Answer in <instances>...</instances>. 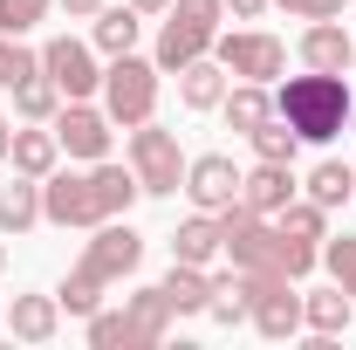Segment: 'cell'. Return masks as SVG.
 <instances>
[{"mask_svg":"<svg viewBox=\"0 0 356 350\" xmlns=\"http://www.w3.org/2000/svg\"><path fill=\"white\" fill-rule=\"evenodd\" d=\"M247 144H254V158H267V165H295V151H302V137H295V124H288V117L254 124V131H247Z\"/></svg>","mask_w":356,"mask_h":350,"instance_id":"cell-27","label":"cell"},{"mask_svg":"<svg viewBox=\"0 0 356 350\" xmlns=\"http://www.w3.org/2000/svg\"><path fill=\"white\" fill-rule=\"evenodd\" d=\"M42 69L55 76L62 103H76V96H96V89H103V69H96V48H89V42H76V35H55V42L42 48Z\"/></svg>","mask_w":356,"mask_h":350,"instance_id":"cell-10","label":"cell"},{"mask_svg":"<svg viewBox=\"0 0 356 350\" xmlns=\"http://www.w3.org/2000/svg\"><path fill=\"white\" fill-rule=\"evenodd\" d=\"M42 227V178L14 172V185H0V234H28Z\"/></svg>","mask_w":356,"mask_h":350,"instance_id":"cell-21","label":"cell"},{"mask_svg":"<svg viewBox=\"0 0 356 350\" xmlns=\"http://www.w3.org/2000/svg\"><path fill=\"white\" fill-rule=\"evenodd\" d=\"M137 35H144V14H137L131 0H124V7L103 0V14H96V55H131Z\"/></svg>","mask_w":356,"mask_h":350,"instance_id":"cell-22","label":"cell"},{"mask_svg":"<svg viewBox=\"0 0 356 350\" xmlns=\"http://www.w3.org/2000/svg\"><path fill=\"white\" fill-rule=\"evenodd\" d=\"M131 172L151 199H172L185 192V151H178V131H165L158 117L131 124Z\"/></svg>","mask_w":356,"mask_h":350,"instance_id":"cell-5","label":"cell"},{"mask_svg":"<svg viewBox=\"0 0 356 350\" xmlns=\"http://www.w3.org/2000/svg\"><path fill=\"white\" fill-rule=\"evenodd\" d=\"M42 69V48H28V35H7L0 28V89H14L21 76H35Z\"/></svg>","mask_w":356,"mask_h":350,"instance_id":"cell-29","label":"cell"},{"mask_svg":"<svg viewBox=\"0 0 356 350\" xmlns=\"http://www.w3.org/2000/svg\"><path fill=\"white\" fill-rule=\"evenodd\" d=\"M42 220L48 227H62V234H69V227H76V234H83V227H103V192H96V172H62V165H55V172L42 178Z\"/></svg>","mask_w":356,"mask_h":350,"instance_id":"cell-6","label":"cell"},{"mask_svg":"<svg viewBox=\"0 0 356 350\" xmlns=\"http://www.w3.org/2000/svg\"><path fill=\"white\" fill-rule=\"evenodd\" d=\"M213 55H220V69L233 83H281V69H288V48L267 28H233V35L213 42Z\"/></svg>","mask_w":356,"mask_h":350,"instance_id":"cell-7","label":"cell"},{"mask_svg":"<svg viewBox=\"0 0 356 350\" xmlns=\"http://www.w3.org/2000/svg\"><path fill=\"white\" fill-rule=\"evenodd\" d=\"M274 117H288L302 144H329V137H343V124H350V83L343 76H322V69L288 76V83L274 89Z\"/></svg>","mask_w":356,"mask_h":350,"instance_id":"cell-1","label":"cell"},{"mask_svg":"<svg viewBox=\"0 0 356 350\" xmlns=\"http://www.w3.org/2000/svg\"><path fill=\"white\" fill-rule=\"evenodd\" d=\"M55 7H62L69 21H96V14H103V0H55Z\"/></svg>","mask_w":356,"mask_h":350,"instance_id":"cell-36","label":"cell"},{"mask_svg":"<svg viewBox=\"0 0 356 350\" xmlns=\"http://www.w3.org/2000/svg\"><path fill=\"white\" fill-rule=\"evenodd\" d=\"M158 62H144V55H110V69H103V110H110V124H144L151 110H158Z\"/></svg>","mask_w":356,"mask_h":350,"instance_id":"cell-4","label":"cell"},{"mask_svg":"<svg viewBox=\"0 0 356 350\" xmlns=\"http://www.w3.org/2000/svg\"><path fill=\"white\" fill-rule=\"evenodd\" d=\"M48 124H55V144H62L76 165H96V158H110V137H117V124H110V110H96L89 96L62 103Z\"/></svg>","mask_w":356,"mask_h":350,"instance_id":"cell-9","label":"cell"},{"mask_svg":"<svg viewBox=\"0 0 356 350\" xmlns=\"http://www.w3.org/2000/svg\"><path fill=\"white\" fill-rule=\"evenodd\" d=\"M220 110H226V124L247 137L254 124H267V117H274V96H267V83H233V89L220 96Z\"/></svg>","mask_w":356,"mask_h":350,"instance_id":"cell-23","label":"cell"},{"mask_svg":"<svg viewBox=\"0 0 356 350\" xmlns=\"http://www.w3.org/2000/svg\"><path fill=\"white\" fill-rule=\"evenodd\" d=\"M350 316H356V296L350 289H315V296H302V330H309L315 344H336L343 330H350Z\"/></svg>","mask_w":356,"mask_h":350,"instance_id":"cell-12","label":"cell"},{"mask_svg":"<svg viewBox=\"0 0 356 350\" xmlns=\"http://www.w3.org/2000/svg\"><path fill=\"white\" fill-rule=\"evenodd\" d=\"M309 199L322 206V213L350 206V199H356V165H343V158H322V165L309 172Z\"/></svg>","mask_w":356,"mask_h":350,"instance_id":"cell-24","label":"cell"},{"mask_svg":"<svg viewBox=\"0 0 356 350\" xmlns=\"http://www.w3.org/2000/svg\"><path fill=\"white\" fill-rule=\"evenodd\" d=\"M288 199H295V172H288V165H254V172H240V206H254V213H281V206H288Z\"/></svg>","mask_w":356,"mask_h":350,"instance_id":"cell-14","label":"cell"},{"mask_svg":"<svg viewBox=\"0 0 356 350\" xmlns=\"http://www.w3.org/2000/svg\"><path fill=\"white\" fill-rule=\"evenodd\" d=\"M185 199H192L199 213H226V206L240 199V165H233L226 151H199V158H185Z\"/></svg>","mask_w":356,"mask_h":350,"instance_id":"cell-11","label":"cell"},{"mask_svg":"<svg viewBox=\"0 0 356 350\" xmlns=\"http://www.w3.org/2000/svg\"><path fill=\"white\" fill-rule=\"evenodd\" d=\"M0 268H7V248H0Z\"/></svg>","mask_w":356,"mask_h":350,"instance_id":"cell-39","label":"cell"},{"mask_svg":"<svg viewBox=\"0 0 356 350\" xmlns=\"http://www.w3.org/2000/svg\"><path fill=\"white\" fill-rule=\"evenodd\" d=\"M158 289H165V303H172V316H206V303H213V268L172 261V275H165Z\"/></svg>","mask_w":356,"mask_h":350,"instance_id":"cell-20","label":"cell"},{"mask_svg":"<svg viewBox=\"0 0 356 350\" xmlns=\"http://www.w3.org/2000/svg\"><path fill=\"white\" fill-rule=\"evenodd\" d=\"M14 110H21L28 124H48V117L62 110V89H55V76H48V69L21 76V83H14Z\"/></svg>","mask_w":356,"mask_h":350,"instance_id":"cell-25","label":"cell"},{"mask_svg":"<svg viewBox=\"0 0 356 350\" xmlns=\"http://www.w3.org/2000/svg\"><path fill=\"white\" fill-rule=\"evenodd\" d=\"M48 7H55V0H0V28H7V35H35L48 21Z\"/></svg>","mask_w":356,"mask_h":350,"instance_id":"cell-33","label":"cell"},{"mask_svg":"<svg viewBox=\"0 0 356 350\" xmlns=\"http://www.w3.org/2000/svg\"><path fill=\"white\" fill-rule=\"evenodd\" d=\"M124 316H131V344L137 350H158V344H165V330H172V303H165V289H137V296H124Z\"/></svg>","mask_w":356,"mask_h":350,"instance_id":"cell-17","label":"cell"},{"mask_svg":"<svg viewBox=\"0 0 356 350\" xmlns=\"http://www.w3.org/2000/svg\"><path fill=\"white\" fill-rule=\"evenodd\" d=\"M274 7H288L295 21H336L343 14V0H274Z\"/></svg>","mask_w":356,"mask_h":350,"instance_id":"cell-34","label":"cell"},{"mask_svg":"<svg viewBox=\"0 0 356 350\" xmlns=\"http://www.w3.org/2000/svg\"><path fill=\"white\" fill-rule=\"evenodd\" d=\"M7 330H14L21 344H55V330H62V303H55V296H14Z\"/></svg>","mask_w":356,"mask_h":350,"instance_id":"cell-18","label":"cell"},{"mask_svg":"<svg viewBox=\"0 0 356 350\" xmlns=\"http://www.w3.org/2000/svg\"><path fill=\"white\" fill-rule=\"evenodd\" d=\"M7 165L28 178H48L55 165H62V144H55V124H28V131H14V144H7Z\"/></svg>","mask_w":356,"mask_h":350,"instance_id":"cell-19","label":"cell"},{"mask_svg":"<svg viewBox=\"0 0 356 350\" xmlns=\"http://www.w3.org/2000/svg\"><path fill=\"white\" fill-rule=\"evenodd\" d=\"M267 7H274V0H226V14H233V21H261Z\"/></svg>","mask_w":356,"mask_h":350,"instance_id":"cell-35","label":"cell"},{"mask_svg":"<svg viewBox=\"0 0 356 350\" xmlns=\"http://www.w3.org/2000/svg\"><path fill=\"white\" fill-rule=\"evenodd\" d=\"M220 254H226V241H220V213H192V220H178V234H172V261L213 268Z\"/></svg>","mask_w":356,"mask_h":350,"instance_id":"cell-16","label":"cell"},{"mask_svg":"<svg viewBox=\"0 0 356 350\" xmlns=\"http://www.w3.org/2000/svg\"><path fill=\"white\" fill-rule=\"evenodd\" d=\"M356 42L343 35V21H309L302 28V69H322V76H343L350 69Z\"/></svg>","mask_w":356,"mask_h":350,"instance_id":"cell-13","label":"cell"},{"mask_svg":"<svg viewBox=\"0 0 356 350\" xmlns=\"http://www.w3.org/2000/svg\"><path fill=\"white\" fill-rule=\"evenodd\" d=\"M220 14L226 0H172L165 7V28H158V69L165 76H178L185 62H199V55H213V42H220Z\"/></svg>","mask_w":356,"mask_h":350,"instance_id":"cell-2","label":"cell"},{"mask_svg":"<svg viewBox=\"0 0 356 350\" xmlns=\"http://www.w3.org/2000/svg\"><path fill=\"white\" fill-rule=\"evenodd\" d=\"M83 330H89V344H96V350H137L131 344V316H124V309H96Z\"/></svg>","mask_w":356,"mask_h":350,"instance_id":"cell-31","label":"cell"},{"mask_svg":"<svg viewBox=\"0 0 356 350\" xmlns=\"http://www.w3.org/2000/svg\"><path fill=\"white\" fill-rule=\"evenodd\" d=\"M322 268H329V282H336V289H350V296H356V234L322 241Z\"/></svg>","mask_w":356,"mask_h":350,"instance_id":"cell-32","label":"cell"},{"mask_svg":"<svg viewBox=\"0 0 356 350\" xmlns=\"http://www.w3.org/2000/svg\"><path fill=\"white\" fill-rule=\"evenodd\" d=\"M226 89H233V76L220 69V55H199V62L178 69V103H185V110H220Z\"/></svg>","mask_w":356,"mask_h":350,"instance_id":"cell-15","label":"cell"},{"mask_svg":"<svg viewBox=\"0 0 356 350\" xmlns=\"http://www.w3.org/2000/svg\"><path fill=\"white\" fill-rule=\"evenodd\" d=\"M7 144H14V124H7V117H0V158H7Z\"/></svg>","mask_w":356,"mask_h":350,"instance_id":"cell-38","label":"cell"},{"mask_svg":"<svg viewBox=\"0 0 356 350\" xmlns=\"http://www.w3.org/2000/svg\"><path fill=\"white\" fill-rule=\"evenodd\" d=\"M240 282H247V323L261 330L267 344H288V337H302V289H295V275L240 268Z\"/></svg>","mask_w":356,"mask_h":350,"instance_id":"cell-3","label":"cell"},{"mask_svg":"<svg viewBox=\"0 0 356 350\" xmlns=\"http://www.w3.org/2000/svg\"><path fill=\"white\" fill-rule=\"evenodd\" d=\"M55 303H62V316H96V309H103V282H96V275H83V268H69V275H62V289H55Z\"/></svg>","mask_w":356,"mask_h":350,"instance_id":"cell-28","label":"cell"},{"mask_svg":"<svg viewBox=\"0 0 356 350\" xmlns=\"http://www.w3.org/2000/svg\"><path fill=\"white\" fill-rule=\"evenodd\" d=\"M137 14H165V7H172V0H131Z\"/></svg>","mask_w":356,"mask_h":350,"instance_id":"cell-37","label":"cell"},{"mask_svg":"<svg viewBox=\"0 0 356 350\" xmlns=\"http://www.w3.org/2000/svg\"><path fill=\"white\" fill-rule=\"evenodd\" d=\"M281 234H302V241H329V213L315 206V199H288L281 213H274Z\"/></svg>","mask_w":356,"mask_h":350,"instance_id":"cell-30","label":"cell"},{"mask_svg":"<svg viewBox=\"0 0 356 350\" xmlns=\"http://www.w3.org/2000/svg\"><path fill=\"white\" fill-rule=\"evenodd\" d=\"M137 261H144V234H137L131 220H103V227H89V248H83V275H96L103 289L110 282H124V275H137Z\"/></svg>","mask_w":356,"mask_h":350,"instance_id":"cell-8","label":"cell"},{"mask_svg":"<svg viewBox=\"0 0 356 350\" xmlns=\"http://www.w3.org/2000/svg\"><path fill=\"white\" fill-rule=\"evenodd\" d=\"M350 69H356V55H350Z\"/></svg>","mask_w":356,"mask_h":350,"instance_id":"cell-40","label":"cell"},{"mask_svg":"<svg viewBox=\"0 0 356 350\" xmlns=\"http://www.w3.org/2000/svg\"><path fill=\"white\" fill-rule=\"evenodd\" d=\"M206 316L220 330L247 323V282H240V268H213V303H206Z\"/></svg>","mask_w":356,"mask_h":350,"instance_id":"cell-26","label":"cell"}]
</instances>
